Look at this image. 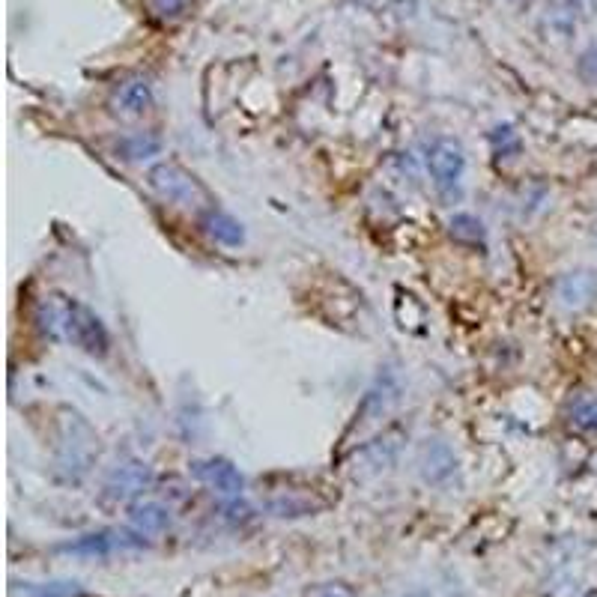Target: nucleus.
<instances>
[{"label":"nucleus","instance_id":"16","mask_svg":"<svg viewBox=\"0 0 597 597\" xmlns=\"http://www.w3.org/2000/svg\"><path fill=\"white\" fill-rule=\"evenodd\" d=\"M183 6H186V0H150V9L156 18H174Z\"/></svg>","mask_w":597,"mask_h":597},{"label":"nucleus","instance_id":"13","mask_svg":"<svg viewBox=\"0 0 597 597\" xmlns=\"http://www.w3.org/2000/svg\"><path fill=\"white\" fill-rule=\"evenodd\" d=\"M571 421L583 430L597 433V395H577L571 400Z\"/></svg>","mask_w":597,"mask_h":597},{"label":"nucleus","instance_id":"4","mask_svg":"<svg viewBox=\"0 0 597 597\" xmlns=\"http://www.w3.org/2000/svg\"><path fill=\"white\" fill-rule=\"evenodd\" d=\"M192 475L200 484L212 487L221 496H239L245 490V478L236 469V463H230L227 457H203L192 463Z\"/></svg>","mask_w":597,"mask_h":597},{"label":"nucleus","instance_id":"9","mask_svg":"<svg viewBox=\"0 0 597 597\" xmlns=\"http://www.w3.org/2000/svg\"><path fill=\"white\" fill-rule=\"evenodd\" d=\"M147 484H150V466H147L144 460H135V457H132V460L120 463V466L108 475L105 490H108L111 496H117V499H126V496L141 493Z\"/></svg>","mask_w":597,"mask_h":597},{"label":"nucleus","instance_id":"7","mask_svg":"<svg viewBox=\"0 0 597 597\" xmlns=\"http://www.w3.org/2000/svg\"><path fill=\"white\" fill-rule=\"evenodd\" d=\"M418 469H421L424 481H430V484H442L445 478H451V475H454V469H457V457H454V451H451L445 442H439V439H427V442L421 445V451H418Z\"/></svg>","mask_w":597,"mask_h":597},{"label":"nucleus","instance_id":"11","mask_svg":"<svg viewBox=\"0 0 597 597\" xmlns=\"http://www.w3.org/2000/svg\"><path fill=\"white\" fill-rule=\"evenodd\" d=\"M168 508L165 505H159V502H138L135 508H132V523L141 529V532H147V535H156V532H162L165 526H168Z\"/></svg>","mask_w":597,"mask_h":597},{"label":"nucleus","instance_id":"2","mask_svg":"<svg viewBox=\"0 0 597 597\" xmlns=\"http://www.w3.org/2000/svg\"><path fill=\"white\" fill-rule=\"evenodd\" d=\"M147 186L165 200L174 203L180 209H195V212H206L215 206V200L209 198V189L200 183L192 171H186L177 162H159L147 171Z\"/></svg>","mask_w":597,"mask_h":597},{"label":"nucleus","instance_id":"12","mask_svg":"<svg viewBox=\"0 0 597 597\" xmlns=\"http://www.w3.org/2000/svg\"><path fill=\"white\" fill-rule=\"evenodd\" d=\"M490 147H493V156L496 159H514V156H520V150H523V141H520V132L514 129V126H496L493 132H490Z\"/></svg>","mask_w":597,"mask_h":597},{"label":"nucleus","instance_id":"3","mask_svg":"<svg viewBox=\"0 0 597 597\" xmlns=\"http://www.w3.org/2000/svg\"><path fill=\"white\" fill-rule=\"evenodd\" d=\"M427 171L436 186V192L445 200L460 198L463 174H466V150L457 138H436L427 150Z\"/></svg>","mask_w":597,"mask_h":597},{"label":"nucleus","instance_id":"10","mask_svg":"<svg viewBox=\"0 0 597 597\" xmlns=\"http://www.w3.org/2000/svg\"><path fill=\"white\" fill-rule=\"evenodd\" d=\"M114 153H117V159H123L129 165H141L162 153V138L153 132H129L114 144Z\"/></svg>","mask_w":597,"mask_h":597},{"label":"nucleus","instance_id":"15","mask_svg":"<svg viewBox=\"0 0 597 597\" xmlns=\"http://www.w3.org/2000/svg\"><path fill=\"white\" fill-rule=\"evenodd\" d=\"M580 75H583V81L597 84V42L583 51V57H580Z\"/></svg>","mask_w":597,"mask_h":597},{"label":"nucleus","instance_id":"14","mask_svg":"<svg viewBox=\"0 0 597 597\" xmlns=\"http://www.w3.org/2000/svg\"><path fill=\"white\" fill-rule=\"evenodd\" d=\"M484 224L475 218V215H454L451 218V233L457 236V239H469V242H478V239H484V230H481Z\"/></svg>","mask_w":597,"mask_h":597},{"label":"nucleus","instance_id":"8","mask_svg":"<svg viewBox=\"0 0 597 597\" xmlns=\"http://www.w3.org/2000/svg\"><path fill=\"white\" fill-rule=\"evenodd\" d=\"M200 227H203V233H206L212 242H218V245L239 248V245L245 242V227H242L230 212H224V209H218V206H212V209H206V212L200 215Z\"/></svg>","mask_w":597,"mask_h":597},{"label":"nucleus","instance_id":"6","mask_svg":"<svg viewBox=\"0 0 597 597\" xmlns=\"http://www.w3.org/2000/svg\"><path fill=\"white\" fill-rule=\"evenodd\" d=\"M556 296H559V302H562L565 308H571V311H583V308H589V305L597 299L595 272L580 269V272H568V275H562V278H559V284H556Z\"/></svg>","mask_w":597,"mask_h":597},{"label":"nucleus","instance_id":"1","mask_svg":"<svg viewBox=\"0 0 597 597\" xmlns=\"http://www.w3.org/2000/svg\"><path fill=\"white\" fill-rule=\"evenodd\" d=\"M42 326L90 359H105L111 350V332L105 320L75 296H48L42 302Z\"/></svg>","mask_w":597,"mask_h":597},{"label":"nucleus","instance_id":"5","mask_svg":"<svg viewBox=\"0 0 597 597\" xmlns=\"http://www.w3.org/2000/svg\"><path fill=\"white\" fill-rule=\"evenodd\" d=\"M150 105H153V84L141 75L120 81L111 93V111L123 120L144 117L150 111Z\"/></svg>","mask_w":597,"mask_h":597}]
</instances>
